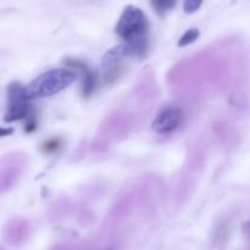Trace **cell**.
I'll return each instance as SVG.
<instances>
[{"mask_svg":"<svg viewBox=\"0 0 250 250\" xmlns=\"http://www.w3.org/2000/svg\"><path fill=\"white\" fill-rule=\"evenodd\" d=\"M115 31L126 42L132 55L146 56L149 49V23L143 10L134 5H127L117 21Z\"/></svg>","mask_w":250,"mask_h":250,"instance_id":"cell-1","label":"cell"},{"mask_svg":"<svg viewBox=\"0 0 250 250\" xmlns=\"http://www.w3.org/2000/svg\"><path fill=\"white\" fill-rule=\"evenodd\" d=\"M76 73L68 68H55L46 71L31 83L23 87V97L27 100L38 99V98L51 97L65 89L66 87L75 82Z\"/></svg>","mask_w":250,"mask_h":250,"instance_id":"cell-2","label":"cell"},{"mask_svg":"<svg viewBox=\"0 0 250 250\" xmlns=\"http://www.w3.org/2000/svg\"><path fill=\"white\" fill-rule=\"evenodd\" d=\"M23 85L19 82H14L7 88V97H9V110L4 116V121L10 122L20 121L24 119L31 112V105L28 100L23 97Z\"/></svg>","mask_w":250,"mask_h":250,"instance_id":"cell-3","label":"cell"},{"mask_svg":"<svg viewBox=\"0 0 250 250\" xmlns=\"http://www.w3.org/2000/svg\"><path fill=\"white\" fill-rule=\"evenodd\" d=\"M183 119V112L180 107L170 106L160 112L154 120L153 127L154 131L159 134H167L173 132L180 127Z\"/></svg>","mask_w":250,"mask_h":250,"instance_id":"cell-4","label":"cell"},{"mask_svg":"<svg viewBox=\"0 0 250 250\" xmlns=\"http://www.w3.org/2000/svg\"><path fill=\"white\" fill-rule=\"evenodd\" d=\"M128 55H132V53L131 49H129L126 44L115 46V48H111L110 50L106 51V54H105L104 58H103L102 66L106 68L107 71L111 70V68L119 67L120 62Z\"/></svg>","mask_w":250,"mask_h":250,"instance_id":"cell-5","label":"cell"},{"mask_svg":"<svg viewBox=\"0 0 250 250\" xmlns=\"http://www.w3.org/2000/svg\"><path fill=\"white\" fill-rule=\"evenodd\" d=\"M66 63H67L68 66H71V67H76V68H78V70L82 71V73H83L82 94H83V97H85V98L90 97V95H92V93L94 92L95 82H97L94 73H93L92 71L87 67V66L83 65L82 62H80V61H77V60H67L66 61Z\"/></svg>","mask_w":250,"mask_h":250,"instance_id":"cell-6","label":"cell"},{"mask_svg":"<svg viewBox=\"0 0 250 250\" xmlns=\"http://www.w3.org/2000/svg\"><path fill=\"white\" fill-rule=\"evenodd\" d=\"M177 1L178 0H150V4L153 9L163 16L166 12L171 11L177 5Z\"/></svg>","mask_w":250,"mask_h":250,"instance_id":"cell-7","label":"cell"},{"mask_svg":"<svg viewBox=\"0 0 250 250\" xmlns=\"http://www.w3.org/2000/svg\"><path fill=\"white\" fill-rule=\"evenodd\" d=\"M199 36H200V32L198 28L188 29V31L185 32V34L181 37L180 41H178V46L185 48V46L190 45V44L194 43V42L199 38Z\"/></svg>","mask_w":250,"mask_h":250,"instance_id":"cell-8","label":"cell"},{"mask_svg":"<svg viewBox=\"0 0 250 250\" xmlns=\"http://www.w3.org/2000/svg\"><path fill=\"white\" fill-rule=\"evenodd\" d=\"M61 148V141L59 138H53L46 141L42 146V150L45 154H54Z\"/></svg>","mask_w":250,"mask_h":250,"instance_id":"cell-9","label":"cell"},{"mask_svg":"<svg viewBox=\"0 0 250 250\" xmlns=\"http://www.w3.org/2000/svg\"><path fill=\"white\" fill-rule=\"evenodd\" d=\"M204 0H185L183 1V10L187 14H194L202 6Z\"/></svg>","mask_w":250,"mask_h":250,"instance_id":"cell-10","label":"cell"},{"mask_svg":"<svg viewBox=\"0 0 250 250\" xmlns=\"http://www.w3.org/2000/svg\"><path fill=\"white\" fill-rule=\"evenodd\" d=\"M36 128H37V122L33 121V120H29V121L27 122L26 127H24V131H26L27 133H31V132H33Z\"/></svg>","mask_w":250,"mask_h":250,"instance_id":"cell-11","label":"cell"},{"mask_svg":"<svg viewBox=\"0 0 250 250\" xmlns=\"http://www.w3.org/2000/svg\"><path fill=\"white\" fill-rule=\"evenodd\" d=\"M14 133V129L12 128H4V127H0V138L1 137L10 136V134Z\"/></svg>","mask_w":250,"mask_h":250,"instance_id":"cell-12","label":"cell"}]
</instances>
